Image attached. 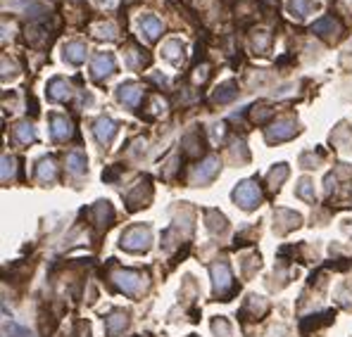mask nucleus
I'll return each instance as SVG.
<instances>
[{"instance_id":"1","label":"nucleus","mask_w":352,"mask_h":337,"mask_svg":"<svg viewBox=\"0 0 352 337\" xmlns=\"http://www.w3.org/2000/svg\"><path fill=\"white\" fill-rule=\"evenodd\" d=\"M231 197H233L236 204L241 206V209H245V212L260 206V202H262V195H260V188H257L255 180H241V183L233 188Z\"/></svg>"},{"instance_id":"2","label":"nucleus","mask_w":352,"mask_h":337,"mask_svg":"<svg viewBox=\"0 0 352 337\" xmlns=\"http://www.w3.org/2000/svg\"><path fill=\"white\" fill-rule=\"evenodd\" d=\"M152 245V230L148 226H133L122 235V247L129 252H145Z\"/></svg>"},{"instance_id":"3","label":"nucleus","mask_w":352,"mask_h":337,"mask_svg":"<svg viewBox=\"0 0 352 337\" xmlns=\"http://www.w3.org/2000/svg\"><path fill=\"white\" fill-rule=\"evenodd\" d=\"M112 278H114V282H117V288L124 290L126 295H138L140 290L145 288L143 275H138L136 271H117Z\"/></svg>"},{"instance_id":"4","label":"nucleus","mask_w":352,"mask_h":337,"mask_svg":"<svg viewBox=\"0 0 352 337\" xmlns=\"http://www.w3.org/2000/svg\"><path fill=\"white\" fill-rule=\"evenodd\" d=\"M302 226V216L295 212H290V209H276L274 212V230L278 235H286L288 230L293 228H300Z\"/></svg>"},{"instance_id":"5","label":"nucleus","mask_w":352,"mask_h":337,"mask_svg":"<svg viewBox=\"0 0 352 337\" xmlns=\"http://www.w3.org/2000/svg\"><path fill=\"white\" fill-rule=\"evenodd\" d=\"M297 133V124L293 121V119H281V121H276V124H271L267 131H264V136H267V140L269 143H281V140H288V138H293Z\"/></svg>"},{"instance_id":"6","label":"nucleus","mask_w":352,"mask_h":337,"mask_svg":"<svg viewBox=\"0 0 352 337\" xmlns=\"http://www.w3.org/2000/svg\"><path fill=\"white\" fill-rule=\"evenodd\" d=\"M209 273H212V285H214V292L217 295H224L228 288H231V269H228L226 262H217L212 264V269H209Z\"/></svg>"},{"instance_id":"7","label":"nucleus","mask_w":352,"mask_h":337,"mask_svg":"<svg viewBox=\"0 0 352 337\" xmlns=\"http://www.w3.org/2000/svg\"><path fill=\"white\" fill-rule=\"evenodd\" d=\"M117 124H114V121H112L110 117H100L96 121V124H93V133H96V140L100 145H103V147H110L112 145V140H114V136H117Z\"/></svg>"},{"instance_id":"8","label":"nucleus","mask_w":352,"mask_h":337,"mask_svg":"<svg viewBox=\"0 0 352 337\" xmlns=\"http://www.w3.org/2000/svg\"><path fill=\"white\" fill-rule=\"evenodd\" d=\"M93 79H105V76L114 74V69H117V62H114V55L112 53H98L96 57H93Z\"/></svg>"},{"instance_id":"9","label":"nucleus","mask_w":352,"mask_h":337,"mask_svg":"<svg viewBox=\"0 0 352 337\" xmlns=\"http://www.w3.org/2000/svg\"><path fill=\"white\" fill-rule=\"evenodd\" d=\"M140 97H143V86L140 83H122L117 88V100L126 107H136L140 102Z\"/></svg>"},{"instance_id":"10","label":"nucleus","mask_w":352,"mask_h":337,"mask_svg":"<svg viewBox=\"0 0 352 337\" xmlns=\"http://www.w3.org/2000/svg\"><path fill=\"white\" fill-rule=\"evenodd\" d=\"M217 173H219V159H217V157H207L193 171V183H209Z\"/></svg>"},{"instance_id":"11","label":"nucleus","mask_w":352,"mask_h":337,"mask_svg":"<svg viewBox=\"0 0 352 337\" xmlns=\"http://www.w3.org/2000/svg\"><path fill=\"white\" fill-rule=\"evenodd\" d=\"M72 133H74L72 131V124L64 117H57V114L50 117V136L55 138V140L62 143V140H67V138H72Z\"/></svg>"},{"instance_id":"12","label":"nucleus","mask_w":352,"mask_h":337,"mask_svg":"<svg viewBox=\"0 0 352 337\" xmlns=\"http://www.w3.org/2000/svg\"><path fill=\"white\" fill-rule=\"evenodd\" d=\"M62 55H64V60H67L69 64H81V62H86L88 50H86V45H83L81 41H72V43H67V45H64Z\"/></svg>"},{"instance_id":"13","label":"nucleus","mask_w":352,"mask_h":337,"mask_svg":"<svg viewBox=\"0 0 352 337\" xmlns=\"http://www.w3.org/2000/svg\"><path fill=\"white\" fill-rule=\"evenodd\" d=\"M331 140L340 152H350L352 150V128H347V124H340L338 128H333Z\"/></svg>"},{"instance_id":"14","label":"nucleus","mask_w":352,"mask_h":337,"mask_svg":"<svg viewBox=\"0 0 352 337\" xmlns=\"http://www.w3.org/2000/svg\"><path fill=\"white\" fill-rule=\"evenodd\" d=\"M126 323H129V316H126V311H122V309H114L110 316L105 318V325H107V332H110V335H119V332L126 328Z\"/></svg>"},{"instance_id":"15","label":"nucleus","mask_w":352,"mask_h":337,"mask_svg":"<svg viewBox=\"0 0 352 337\" xmlns=\"http://www.w3.org/2000/svg\"><path fill=\"white\" fill-rule=\"evenodd\" d=\"M48 95H50V100H55V102L67 100V97L72 95L69 83L64 81V79H53V81L48 83Z\"/></svg>"},{"instance_id":"16","label":"nucleus","mask_w":352,"mask_h":337,"mask_svg":"<svg viewBox=\"0 0 352 337\" xmlns=\"http://www.w3.org/2000/svg\"><path fill=\"white\" fill-rule=\"evenodd\" d=\"M140 31H143L150 41H155V38L162 34V21H159L155 14H145V17H140Z\"/></svg>"},{"instance_id":"17","label":"nucleus","mask_w":352,"mask_h":337,"mask_svg":"<svg viewBox=\"0 0 352 337\" xmlns=\"http://www.w3.org/2000/svg\"><path fill=\"white\" fill-rule=\"evenodd\" d=\"M340 31L338 21L331 19V17H324V19H319L312 24V34H319V36H336Z\"/></svg>"},{"instance_id":"18","label":"nucleus","mask_w":352,"mask_h":337,"mask_svg":"<svg viewBox=\"0 0 352 337\" xmlns=\"http://www.w3.org/2000/svg\"><path fill=\"white\" fill-rule=\"evenodd\" d=\"M236 95H238V88H236V83H233V81H226V83H221L219 88L214 90V102H219V105L231 102V100H233Z\"/></svg>"},{"instance_id":"19","label":"nucleus","mask_w":352,"mask_h":337,"mask_svg":"<svg viewBox=\"0 0 352 337\" xmlns=\"http://www.w3.org/2000/svg\"><path fill=\"white\" fill-rule=\"evenodd\" d=\"M181 53H183V45H181V41H176V38H172V41H167L165 45H162V57L169 60L172 64H179Z\"/></svg>"},{"instance_id":"20","label":"nucleus","mask_w":352,"mask_h":337,"mask_svg":"<svg viewBox=\"0 0 352 337\" xmlns=\"http://www.w3.org/2000/svg\"><path fill=\"white\" fill-rule=\"evenodd\" d=\"M295 195H297V197H302L304 202L314 204V200H317V193H314V183H312V178H307V176H304V178L297 180Z\"/></svg>"},{"instance_id":"21","label":"nucleus","mask_w":352,"mask_h":337,"mask_svg":"<svg viewBox=\"0 0 352 337\" xmlns=\"http://www.w3.org/2000/svg\"><path fill=\"white\" fill-rule=\"evenodd\" d=\"M86 166H88V162H86V157H83L81 152H69L67 154V169H69V173L81 176V173H86Z\"/></svg>"},{"instance_id":"22","label":"nucleus","mask_w":352,"mask_h":337,"mask_svg":"<svg viewBox=\"0 0 352 337\" xmlns=\"http://www.w3.org/2000/svg\"><path fill=\"white\" fill-rule=\"evenodd\" d=\"M205 221H207V228L209 233H226V219L221 216L219 212H214V209H209L207 214H205Z\"/></svg>"},{"instance_id":"23","label":"nucleus","mask_w":352,"mask_h":337,"mask_svg":"<svg viewBox=\"0 0 352 337\" xmlns=\"http://www.w3.org/2000/svg\"><path fill=\"white\" fill-rule=\"evenodd\" d=\"M14 138H17L21 145L34 143V140H36V128L29 124V121H21V124L14 126Z\"/></svg>"},{"instance_id":"24","label":"nucleus","mask_w":352,"mask_h":337,"mask_svg":"<svg viewBox=\"0 0 352 337\" xmlns=\"http://www.w3.org/2000/svg\"><path fill=\"white\" fill-rule=\"evenodd\" d=\"M143 190H150V186H148V180H145V183H138V186H136V190H133V193L129 195V197H126V200H129V206H131V209H138V206H145L143 202L150 200V193L143 195Z\"/></svg>"},{"instance_id":"25","label":"nucleus","mask_w":352,"mask_h":337,"mask_svg":"<svg viewBox=\"0 0 352 337\" xmlns=\"http://www.w3.org/2000/svg\"><path fill=\"white\" fill-rule=\"evenodd\" d=\"M312 7H314V3H312V0H290V3H288L290 14H293V17H297V19H304V17L312 12Z\"/></svg>"},{"instance_id":"26","label":"nucleus","mask_w":352,"mask_h":337,"mask_svg":"<svg viewBox=\"0 0 352 337\" xmlns=\"http://www.w3.org/2000/svg\"><path fill=\"white\" fill-rule=\"evenodd\" d=\"M36 176L41 183H48V180L55 178V164H53V159H41L38 166H36Z\"/></svg>"},{"instance_id":"27","label":"nucleus","mask_w":352,"mask_h":337,"mask_svg":"<svg viewBox=\"0 0 352 337\" xmlns=\"http://www.w3.org/2000/svg\"><path fill=\"white\" fill-rule=\"evenodd\" d=\"M336 299L343 309L352 311V285L350 282H340L338 288H336Z\"/></svg>"},{"instance_id":"28","label":"nucleus","mask_w":352,"mask_h":337,"mask_svg":"<svg viewBox=\"0 0 352 337\" xmlns=\"http://www.w3.org/2000/svg\"><path fill=\"white\" fill-rule=\"evenodd\" d=\"M267 178H269V186L274 188V190H276V188H281V183L288 178V164H283V162H281V164H276L269 171V176H267Z\"/></svg>"},{"instance_id":"29","label":"nucleus","mask_w":352,"mask_h":337,"mask_svg":"<svg viewBox=\"0 0 352 337\" xmlns=\"http://www.w3.org/2000/svg\"><path fill=\"white\" fill-rule=\"evenodd\" d=\"M93 214H96V221H98V223H110L112 216H114V212H112V204L107 200H105V202H98L96 209H93Z\"/></svg>"},{"instance_id":"30","label":"nucleus","mask_w":352,"mask_h":337,"mask_svg":"<svg viewBox=\"0 0 352 337\" xmlns=\"http://www.w3.org/2000/svg\"><path fill=\"white\" fill-rule=\"evenodd\" d=\"M212 330L217 337H233V328H231V323L224 316L212 318Z\"/></svg>"},{"instance_id":"31","label":"nucleus","mask_w":352,"mask_h":337,"mask_svg":"<svg viewBox=\"0 0 352 337\" xmlns=\"http://www.w3.org/2000/svg\"><path fill=\"white\" fill-rule=\"evenodd\" d=\"M269 43H271L269 31H255V34H252V45H255V50L260 55H264V53L269 50Z\"/></svg>"},{"instance_id":"32","label":"nucleus","mask_w":352,"mask_h":337,"mask_svg":"<svg viewBox=\"0 0 352 337\" xmlns=\"http://www.w3.org/2000/svg\"><path fill=\"white\" fill-rule=\"evenodd\" d=\"M93 34H96L98 38H107V41H112V38H117V24H112V21L98 24V27H93Z\"/></svg>"},{"instance_id":"33","label":"nucleus","mask_w":352,"mask_h":337,"mask_svg":"<svg viewBox=\"0 0 352 337\" xmlns=\"http://www.w3.org/2000/svg\"><path fill=\"white\" fill-rule=\"evenodd\" d=\"M248 306H250V311H252L255 316H260V314L267 311V302H264V297H257V295H250L248 297Z\"/></svg>"},{"instance_id":"34","label":"nucleus","mask_w":352,"mask_h":337,"mask_svg":"<svg viewBox=\"0 0 352 337\" xmlns=\"http://www.w3.org/2000/svg\"><path fill=\"white\" fill-rule=\"evenodd\" d=\"M14 166H17V162H14V157H3V173H0V178H3V183H7V180L14 176Z\"/></svg>"},{"instance_id":"35","label":"nucleus","mask_w":352,"mask_h":337,"mask_svg":"<svg viewBox=\"0 0 352 337\" xmlns=\"http://www.w3.org/2000/svg\"><path fill=\"white\" fill-rule=\"evenodd\" d=\"M5 335L7 337H31V332H27L17 323H10V325H5Z\"/></svg>"},{"instance_id":"36","label":"nucleus","mask_w":352,"mask_h":337,"mask_svg":"<svg viewBox=\"0 0 352 337\" xmlns=\"http://www.w3.org/2000/svg\"><path fill=\"white\" fill-rule=\"evenodd\" d=\"M319 162H321V159L314 157V154H302V157H300V166H304V169H317Z\"/></svg>"},{"instance_id":"37","label":"nucleus","mask_w":352,"mask_h":337,"mask_svg":"<svg viewBox=\"0 0 352 337\" xmlns=\"http://www.w3.org/2000/svg\"><path fill=\"white\" fill-rule=\"evenodd\" d=\"M14 74H17L14 62H7V57H3V79L7 81V76H14Z\"/></svg>"},{"instance_id":"38","label":"nucleus","mask_w":352,"mask_h":337,"mask_svg":"<svg viewBox=\"0 0 352 337\" xmlns=\"http://www.w3.org/2000/svg\"><path fill=\"white\" fill-rule=\"evenodd\" d=\"M195 81H198V83L207 81V67H198V69H195Z\"/></svg>"},{"instance_id":"39","label":"nucleus","mask_w":352,"mask_h":337,"mask_svg":"<svg viewBox=\"0 0 352 337\" xmlns=\"http://www.w3.org/2000/svg\"><path fill=\"white\" fill-rule=\"evenodd\" d=\"M98 7H114L117 5V0H93Z\"/></svg>"},{"instance_id":"40","label":"nucleus","mask_w":352,"mask_h":337,"mask_svg":"<svg viewBox=\"0 0 352 337\" xmlns=\"http://www.w3.org/2000/svg\"><path fill=\"white\" fill-rule=\"evenodd\" d=\"M345 5H347V7H352V0H345Z\"/></svg>"},{"instance_id":"41","label":"nucleus","mask_w":352,"mask_h":337,"mask_svg":"<svg viewBox=\"0 0 352 337\" xmlns=\"http://www.w3.org/2000/svg\"><path fill=\"white\" fill-rule=\"evenodd\" d=\"M191 337H195V335H191Z\"/></svg>"}]
</instances>
